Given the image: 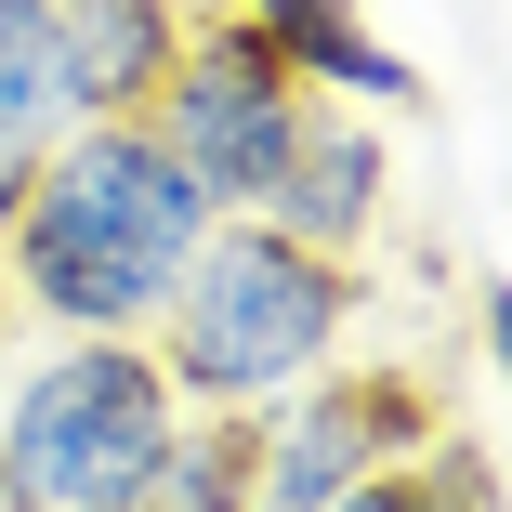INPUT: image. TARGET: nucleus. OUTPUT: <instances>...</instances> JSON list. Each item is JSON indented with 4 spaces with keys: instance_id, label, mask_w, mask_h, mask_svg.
Returning <instances> with one entry per match:
<instances>
[{
    "instance_id": "nucleus-7",
    "label": "nucleus",
    "mask_w": 512,
    "mask_h": 512,
    "mask_svg": "<svg viewBox=\"0 0 512 512\" xmlns=\"http://www.w3.org/2000/svg\"><path fill=\"white\" fill-rule=\"evenodd\" d=\"M237 27L329 106H421V66L368 27V0H237Z\"/></svg>"
},
{
    "instance_id": "nucleus-2",
    "label": "nucleus",
    "mask_w": 512,
    "mask_h": 512,
    "mask_svg": "<svg viewBox=\"0 0 512 512\" xmlns=\"http://www.w3.org/2000/svg\"><path fill=\"white\" fill-rule=\"evenodd\" d=\"M355 302H368V276L342 250H302L276 211H224L211 237L184 250V276L145 316V342H158V368H171L184 407H263L302 368L342 355Z\"/></svg>"
},
{
    "instance_id": "nucleus-9",
    "label": "nucleus",
    "mask_w": 512,
    "mask_h": 512,
    "mask_svg": "<svg viewBox=\"0 0 512 512\" xmlns=\"http://www.w3.org/2000/svg\"><path fill=\"white\" fill-rule=\"evenodd\" d=\"M119 512H250V407H184Z\"/></svg>"
},
{
    "instance_id": "nucleus-8",
    "label": "nucleus",
    "mask_w": 512,
    "mask_h": 512,
    "mask_svg": "<svg viewBox=\"0 0 512 512\" xmlns=\"http://www.w3.org/2000/svg\"><path fill=\"white\" fill-rule=\"evenodd\" d=\"M197 0H66V92L79 119H145V92L184 66Z\"/></svg>"
},
{
    "instance_id": "nucleus-3",
    "label": "nucleus",
    "mask_w": 512,
    "mask_h": 512,
    "mask_svg": "<svg viewBox=\"0 0 512 512\" xmlns=\"http://www.w3.org/2000/svg\"><path fill=\"white\" fill-rule=\"evenodd\" d=\"M171 421L184 394L145 329H66V355H40L0 394V473L27 486V512H119L171 447Z\"/></svg>"
},
{
    "instance_id": "nucleus-14",
    "label": "nucleus",
    "mask_w": 512,
    "mask_h": 512,
    "mask_svg": "<svg viewBox=\"0 0 512 512\" xmlns=\"http://www.w3.org/2000/svg\"><path fill=\"white\" fill-rule=\"evenodd\" d=\"M0 512H27V486H14V473H0Z\"/></svg>"
},
{
    "instance_id": "nucleus-6",
    "label": "nucleus",
    "mask_w": 512,
    "mask_h": 512,
    "mask_svg": "<svg viewBox=\"0 0 512 512\" xmlns=\"http://www.w3.org/2000/svg\"><path fill=\"white\" fill-rule=\"evenodd\" d=\"M263 211H276L302 250H342V263H355V250L381 237V211H394V145H381V119L316 92V106H302V145H289V171H276Z\"/></svg>"
},
{
    "instance_id": "nucleus-4",
    "label": "nucleus",
    "mask_w": 512,
    "mask_h": 512,
    "mask_svg": "<svg viewBox=\"0 0 512 512\" xmlns=\"http://www.w3.org/2000/svg\"><path fill=\"white\" fill-rule=\"evenodd\" d=\"M421 434H447V381L421 355H394V368H302L289 394L250 407V512H342Z\"/></svg>"
},
{
    "instance_id": "nucleus-12",
    "label": "nucleus",
    "mask_w": 512,
    "mask_h": 512,
    "mask_svg": "<svg viewBox=\"0 0 512 512\" xmlns=\"http://www.w3.org/2000/svg\"><path fill=\"white\" fill-rule=\"evenodd\" d=\"M473 329H486V368H499V394H512V289L473 302Z\"/></svg>"
},
{
    "instance_id": "nucleus-13",
    "label": "nucleus",
    "mask_w": 512,
    "mask_h": 512,
    "mask_svg": "<svg viewBox=\"0 0 512 512\" xmlns=\"http://www.w3.org/2000/svg\"><path fill=\"white\" fill-rule=\"evenodd\" d=\"M27 184H40V145H14V132H0V224L27 211Z\"/></svg>"
},
{
    "instance_id": "nucleus-5",
    "label": "nucleus",
    "mask_w": 512,
    "mask_h": 512,
    "mask_svg": "<svg viewBox=\"0 0 512 512\" xmlns=\"http://www.w3.org/2000/svg\"><path fill=\"white\" fill-rule=\"evenodd\" d=\"M302 106H316V92L237 27V0H211V14L184 27V66L145 92V132L197 171L211 211H263L276 171H289V145H302Z\"/></svg>"
},
{
    "instance_id": "nucleus-11",
    "label": "nucleus",
    "mask_w": 512,
    "mask_h": 512,
    "mask_svg": "<svg viewBox=\"0 0 512 512\" xmlns=\"http://www.w3.org/2000/svg\"><path fill=\"white\" fill-rule=\"evenodd\" d=\"M342 512H512V499H499V460H486V447L447 421V434H421L407 460H381V473H368Z\"/></svg>"
},
{
    "instance_id": "nucleus-10",
    "label": "nucleus",
    "mask_w": 512,
    "mask_h": 512,
    "mask_svg": "<svg viewBox=\"0 0 512 512\" xmlns=\"http://www.w3.org/2000/svg\"><path fill=\"white\" fill-rule=\"evenodd\" d=\"M0 132H14V145H66V132H79L66 0H0Z\"/></svg>"
},
{
    "instance_id": "nucleus-1",
    "label": "nucleus",
    "mask_w": 512,
    "mask_h": 512,
    "mask_svg": "<svg viewBox=\"0 0 512 512\" xmlns=\"http://www.w3.org/2000/svg\"><path fill=\"white\" fill-rule=\"evenodd\" d=\"M211 224L224 211L197 197V171L145 119H79L66 145H40L27 211L0 224V276L53 329H145Z\"/></svg>"
}]
</instances>
